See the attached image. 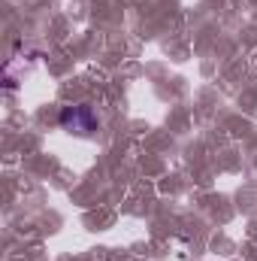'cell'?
Instances as JSON below:
<instances>
[{
	"label": "cell",
	"mask_w": 257,
	"mask_h": 261,
	"mask_svg": "<svg viewBox=\"0 0 257 261\" xmlns=\"http://www.w3.org/2000/svg\"><path fill=\"white\" fill-rule=\"evenodd\" d=\"M61 125L76 134H91V130H97V119H94L91 107H64Z\"/></svg>",
	"instance_id": "cell-1"
}]
</instances>
